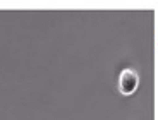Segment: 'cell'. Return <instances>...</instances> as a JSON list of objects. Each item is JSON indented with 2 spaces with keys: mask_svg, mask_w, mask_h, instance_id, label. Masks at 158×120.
<instances>
[{
  "mask_svg": "<svg viewBox=\"0 0 158 120\" xmlns=\"http://www.w3.org/2000/svg\"><path fill=\"white\" fill-rule=\"evenodd\" d=\"M138 84H139V77H138V72L132 70V69H124L118 76V89L120 93L126 96L132 94V93L138 89Z\"/></svg>",
  "mask_w": 158,
  "mask_h": 120,
  "instance_id": "6da1fadb",
  "label": "cell"
}]
</instances>
